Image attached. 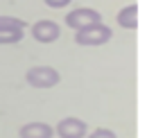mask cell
Here are the masks:
<instances>
[{
    "mask_svg": "<svg viewBox=\"0 0 156 138\" xmlns=\"http://www.w3.org/2000/svg\"><path fill=\"white\" fill-rule=\"evenodd\" d=\"M25 79L32 88H52L61 82V73L52 66H34L25 73Z\"/></svg>",
    "mask_w": 156,
    "mask_h": 138,
    "instance_id": "6da1fadb",
    "label": "cell"
},
{
    "mask_svg": "<svg viewBox=\"0 0 156 138\" xmlns=\"http://www.w3.org/2000/svg\"><path fill=\"white\" fill-rule=\"evenodd\" d=\"M27 27L23 18L16 16H0V45H12V43H20L23 41V32Z\"/></svg>",
    "mask_w": 156,
    "mask_h": 138,
    "instance_id": "7a4b0ae2",
    "label": "cell"
},
{
    "mask_svg": "<svg viewBox=\"0 0 156 138\" xmlns=\"http://www.w3.org/2000/svg\"><path fill=\"white\" fill-rule=\"evenodd\" d=\"M111 36H113V32H111V27H106V25L102 23H95V25H88V27L79 30L77 34H75V41H77L79 45H104L111 41Z\"/></svg>",
    "mask_w": 156,
    "mask_h": 138,
    "instance_id": "3957f363",
    "label": "cell"
},
{
    "mask_svg": "<svg viewBox=\"0 0 156 138\" xmlns=\"http://www.w3.org/2000/svg\"><path fill=\"white\" fill-rule=\"evenodd\" d=\"M95 23H102V14L98 9H88V7H79V9H73L70 14L66 16V25L73 30H84L88 25H95Z\"/></svg>",
    "mask_w": 156,
    "mask_h": 138,
    "instance_id": "277c9868",
    "label": "cell"
},
{
    "mask_svg": "<svg viewBox=\"0 0 156 138\" xmlns=\"http://www.w3.org/2000/svg\"><path fill=\"white\" fill-rule=\"evenodd\" d=\"M57 136L59 138H84L88 134V125L84 122L82 118H63L61 122L57 125Z\"/></svg>",
    "mask_w": 156,
    "mask_h": 138,
    "instance_id": "5b68a950",
    "label": "cell"
},
{
    "mask_svg": "<svg viewBox=\"0 0 156 138\" xmlns=\"http://www.w3.org/2000/svg\"><path fill=\"white\" fill-rule=\"evenodd\" d=\"M32 36L39 43H55L61 36V30L55 20H39V23L32 25Z\"/></svg>",
    "mask_w": 156,
    "mask_h": 138,
    "instance_id": "8992f818",
    "label": "cell"
},
{
    "mask_svg": "<svg viewBox=\"0 0 156 138\" xmlns=\"http://www.w3.org/2000/svg\"><path fill=\"white\" fill-rule=\"evenodd\" d=\"M18 136L20 138H52L55 129L48 122H27L18 129Z\"/></svg>",
    "mask_w": 156,
    "mask_h": 138,
    "instance_id": "52a82bcc",
    "label": "cell"
},
{
    "mask_svg": "<svg viewBox=\"0 0 156 138\" xmlns=\"http://www.w3.org/2000/svg\"><path fill=\"white\" fill-rule=\"evenodd\" d=\"M118 23L125 30H136L138 27V5H127L118 12Z\"/></svg>",
    "mask_w": 156,
    "mask_h": 138,
    "instance_id": "ba28073f",
    "label": "cell"
},
{
    "mask_svg": "<svg viewBox=\"0 0 156 138\" xmlns=\"http://www.w3.org/2000/svg\"><path fill=\"white\" fill-rule=\"evenodd\" d=\"M88 138H118V136H115V131L106 129V127H98V129H95Z\"/></svg>",
    "mask_w": 156,
    "mask_h": 138,
    "instance_id": "9c48e42d",
    "label": "cell"
},
{
    "mask_svg": "<svg viewBox=\"0 0 156 138\" xmlns=\"http://www.w3.org/2000/svg\"><path fill=\"white\" fill-rule=\"evenodd\" d=\"M73 0H45V5L48 7H52V9H61V7H68Z\"/></svg>",
    "mask_w": 156,
    "mask_h": 138,
    "instance_id": "30bf717a",
    "label": "cell"
}]
</instances>
